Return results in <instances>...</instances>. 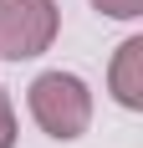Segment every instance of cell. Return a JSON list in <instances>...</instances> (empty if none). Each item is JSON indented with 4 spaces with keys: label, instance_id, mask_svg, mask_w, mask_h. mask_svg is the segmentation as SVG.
<instances>
[{
    "label": "cell",
    "instance_id": "6da1fadb",
    "mask_svg": "<svg viewBox=\"0 0 143 148\" xmlns=\"http://www.w3.org/2000/svg\"><path fill=\"white\" fill-rule=\"evenodd\" d=\"M26 102H31V118L41 123V133L56 138V143L82 138L87 123H92V92H87L82 77H72V72H41L31 82Z\"/></svg>",
    "mask_w": 143,
    "mask_h": 148
},
{
    "label": "cell",
    "instance_id": "3957f363",
    "mask_svg": "<svg viewBox=\"0 0 143 148\" xmlns=\"http://www.w3.org/2000/svg\"><path fill=\"white\" fill-rule=\"evenodd\" d=\"M107 82H113V97L123 107H143V41L138 36H128V41L118 46Z\"/></svg>",
    "mask_w": 143,
    "mask_h": 148
},
{
    "label": "cell",
    "instance_id": "277c9868",
    "mask_svg": "<svg viewBox=\"0 0 143 148\" xmlns=\"http://www.w3.org/2000/svg\"><path fill=\"white\" fill-rule=\"evenodd\" d=\"M102 15H113V21H133V15H143V0H92Z\"/></svg>",
    "mask_w": 143,
    "mask_h": 148
},
{
    "label": "cell",
    "instance_id": "5b68a950",
    "mask_svg": "<svg viewBox=\"0 0 143 148\" xmlns=\"http://www.w3.org/2000/svg\"><path fill=\"white\" fill-rule=\"evenodd\" d=\"M0 148H15V107L5 92H0Z\"/></svg>",
    "mask_w": 143,
    "mask_h": 148
},
{
    "label": "cell",
    "instance_id": "7a4b0ae2",
    "mask_svg": "<svg viewBox=\"0 0 143 148\" xmlns=\"http://www.w3.org/2000/svg\"><path fill=\"white\" fill-rule=\"evenodd\" d=\"M56 26H61L56 0H0V56L31 61L51 51Z\"/></svg>",
    "mask_w": 143,
    "mask_h": 148
}]
</instances>
